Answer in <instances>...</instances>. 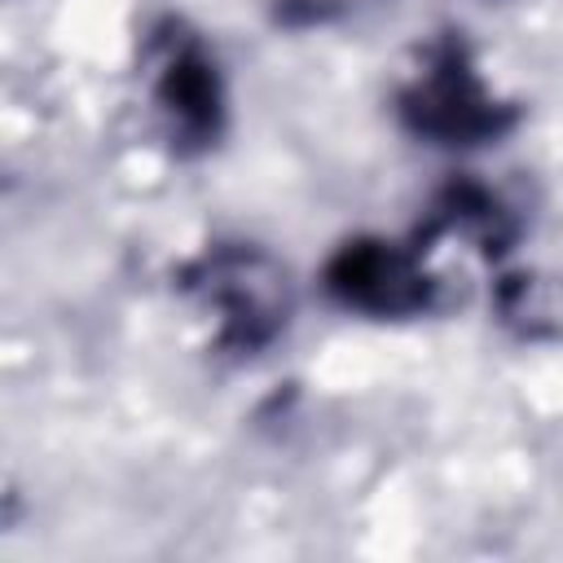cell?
<instances>
[{
  "instance_id": "obj_1",
  "label": "cell",
  "mask_w": 563,
  "mask_h": 563,
  "mask_svg": "<svg viewBox=\"0 0 563 563\" xmlns=\"http://www.w3.org/2000/svg\"><path fill=\"white\" fill-rule=\"evenodd\" d=\"M198 299L216 312L220 334L238 347L264 343L286 321V277L255 251H220L194 277Z\"/></svg>"
},
{
  "instance_id": "obj_2",
  "label": "cell",
  "mask_w": 563,
  "mask_h": 563,
  "mask_svg": "<svg viewBox=\"0 0 563 563\" xmlns=\"http://www.w3.org/2000/svg\"><path fill=\"white\" fill-rule=\"evenodd\" d=\"M330 290L347 308H365L378 317H400L427 303L431 282L422 277L418 260L391 242H356L343 246L330 264Z\"/></svg>"
},
{
  "instance_id": "obj_3",
  "label": "cell",
  "mask_w": 563,
  "mask_h": 563,
  "mask_svg": "<svg viewBox=\"0 0 563 563\" xmlns=\"http://www.w3.org/2000/svg\"><path fill=\"white\" fill-rule=\"evenodd\" d=\"M409 110L418 114V128H427L444 141H457V136L466 141V136L497 128L488 97L479 92V84L457 62H444L435 75H427L418 84V92L409 97Z\"/></svg>"
},
{
  "instance_id": "obj_4",
  "label": "cell",
  "mask_w": 563,
  "mask_h": 563,
  "mask_svg": "<svg viewBox=\"0 0 563 563\" xmlns=\"http://www.w3.org/2000/svg\"><path fill=\"white\" fill-rule=\"evenodd\" d=\"M158 101L172 114L176 136H207L216 123V79L207 70V62L194 53H176L167 66V79L158 88Z\"/></svg>"
},
{
  "instance_id": "obj_5",
  "label": "cell",
  "mask_w": 563,
  "mask_h": 563,
  "mask_svg": "<svg viewBox=\"0 0 563 563\" xmlns=\"http://www.w3.org/2000/svg\"><path fill=\"white\" fill-rule=\"evenodd\" d=\"M501 312L523 334H563V282L559 277H506Z\"/></svg>"
}]
</instances>
